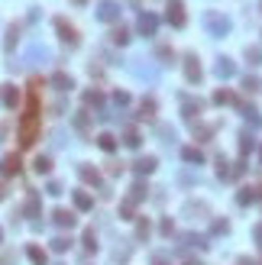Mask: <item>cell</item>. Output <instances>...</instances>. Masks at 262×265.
I'll use <instances>...</instances> for the list:
<instances>
[{"mask_svg": "<svg viewBox=\"0 0 262 265\" xmlns=\"http://www.w3.org/2000/svg\"><path fill=\"white\" fill-rule=\"evenodd\" d=\"M146 197V184L139 181V184H133V201H143Z\"/></svg>", "mask_w": 262, "mask_h": 265, "instance_id": "cell-37", "label": "cell"}, {"mask_svg": "<svg viewBox=\"0 0 262 265\" xmlns=\"http://www.w3.org/2000/svg\"><path fill=\"white\" fill-rule=\"evenodd\" d=\"M249 201H256V191H252V188H243V191H240V204H249Z\"/></svg>", "mask_w": 262, "mask_h": 265, "instance_id": "cell-34", "label": "cell"}, {"mask_svg": "<svg viewBox=\"0 0 262 265\" xmlns=\"http://www.w3.org/2000/svg\"><path fill=\"white\" fill-rule=\"evenodd\" d=\"M181 155H185V162H191V165H201V162H204V155H201V149H194V146H188V149H185V152H181Z\"/></svg>", "mask_w": 262, "mask_h": 265, "instance_id": "cell-24", "label": "cell"}, {"mask_svg": "<svg viewBox=\"0 0 262 265\" xmlns=\"http://www.w3.org/2000/svg\"><path fill=\"white\" fill-rule=\"evenodd\" d=\"M36 136H39V97H36V91H32L29 101H26V113L20 120V146L29 149L32 143H36Z\"/></svg>", "mask_w": 262, "mask_h": 265, "instance_id": "cell-1", "label": "cell"}, {"mask_svg": "<svg viewBox=\"0 0 262 265\" xmlns=\"http://www.w3.org/2000/svg\"><path fill=\"white\" fill-rule=\"evenodd\" d=\"M52 84H55L58 91H72V87H75L72 75H65V72H55V75H52Z\"/></svg>", "mask_w": 262, "mask_h": 265, "instance_id": "cell-9", "label": "cell"}, {"mask_svg": "<svg viewBox=\"0 0 262 265\" xmlns=\"http://www.w3.org/2000/svg\"><path fill=\"white\" fill-rule=\"evenodd\" d=\"M75 4H78V7H84V4H87V0H75Z\"/></svg>", "mask_w": 262, "mask_h": 265, "instance_id": "cell-43", "label": "cell"}, {"mask_svg": "<svg viewBox=\"0 0 262 265\" xmlns=\"http://www.w3.org/2000/svg\"><path fill=\"white\" fill-rule=\"evenodd\" d=\"M113 101L123 107V104H129V94H126V91H117V94H113Z\"/></svg>", "mask_w": 262, "mask_h": 265, "instance_id": "cell-39", "label": "cell"}, {"mask_svg": "<svg viewBox=\"0 0 262 265\" xmlns=\"http://www.w3.org/2000/svg\"><path fill=\"white\" fill-rule=\"evenodd\" d=\"M78 175H81V181H87V184H101V172L91 169V165H81V169H78Z\"/></svg>", "mask_w": 262, "mask_h": 265, "instance_id": "cell-11", "label": "cell"}, {"mask_svg": "<svg viewBox=\"0 0 262 265\" xmlns=\"http://www.w3.org/2000/svg\"><path fill=\"white\" fill-rule=\"evenodd\" d=\"M16 39H20V23H13L10 29H7V39H4V49L7 52H13V46H16Z\"/></svg>", "mask_w": 262, "mask_h": 265, "instance_id": "cell-19", "label": "cell"}, {"mask_svg": "<svg viewBox=\"0 0 262 265\" xmlns=\"http://www.w3.org/2000/svg\"><path fill=\"white\" fill-rule=\"evenodd\" d=\"M201 110H204V104H201V101H185V107H181V113H185L188 120L201 117Z\"/></svg>", "mask_w": 262, "mask_h": 265, "instance_id": "cell-16", "label": "cell"}, {"mask_svg": "<svg viewBox=\"0 0 262 265\" xmlns=\"http://www.w3.org/2000/svg\"><path fill=\"white\" fill-rule=\"evenodd\" d=\"M155 265H162V259H159V262H155Z\"/></svg>", "mask_w": 262, "mask_h": 265, "instance_id": "cell-45", "label": "cell"}, {"mask_svg": "<svg viewBox=\"0 0 262 265\" xmlns=\"http://www.w3.org/2000/svg\"><path fill=\"white\" fill-rule=\"evenodd\" d=\"M84 246H87V249H97V240H94V229H87V233H84Z\"/></svg>", "mask_w": 262, "mask_h": 265, "instance_id": "cell-38", "label": "cell"}, {"mask_svg": "<svg viewBox=\"0 0 262 265\" xmlns=\"http://www.w3.org/2000/svg\"><path fill=\"white\" fill-rule=\"evenodd\" d=\"M84 104H87V107H101V104H104V94H101V91H84Z\"/></svg>", "mask_w": 262, "mask_h": 265, "instance_id": "cell-27", "label": "cell"}, {"mask_svg": "<svg viewBox=\"0 0 262 265\" xmlns=\"http://www.w3.org/2000/svg\"><path fill=\"white\" fill-rule=\"evenodd\" d=\"M214 72H217V78H233V75H237V68H233V61H230V58H220Z\"/></svg>", "mask_w": 262, "mask_h": 265, "instance_id": "cell-13", "label": "cell"}, {"mask_svg": "<svg viewBox=\"0 0 262 265\" xmlns=\"http://www.w3.org/2000/svg\"><path fill=\"white\" fill-rule=\"evenodd\" d=\"M97 16L104 23H113V20H120V4H113V0H104V4L97 7Z\"/></svg>", "mask_w": 262, "mask_h": 265, "instance_id": "cell-7", "label": "cell"}, {"mask_svg": "<svg viewBox=\"0 0 262 265\" xmlns=\"http://www.w3.org/2000/svg\"><path fill=\"white\" fill-rule=\"evenodd\" d=\"M0 240H4V229H0Z\"/></svg>", "mask_w": 262, "mask_h": 265, "instance_id": "cell-44", "label": "cell"}, {"mask_svg": "<svg viewBox=\"0 0 262 265\" xmlns=\"http://www.w3.org/2000/svg\"><path fill=\"white\" fill-rule=\"evenodd\" d=\"M188 265H194V262H188Z\"/></svg>", "mask_w": 262, "mask_h": 265, "instance_id": "cell-47", "label": "cell"}, {"mask_svg": "<svg viewBox=\"0 0 262 265\" xmlns=\"http://www.w3.org/2000/svg\"><path fill=\"white\" fill-rule=\"evenodd\" d=\"M256 240H259V246H262V226H259V229H256Z\"/></svg>", "mask_w": 262, "mask_h": 265, "instance_id": "cell-42", "label": "cell"}, {"mask_svg": "<svg viewBox=\"0 0 262 265\" xmlns=\"http://www.w3.org/2000/svg\"><path fill=\"white\" fill-rule=\"evenodd\" d=\"M26 214H39V194H29V201H26Z\"/></svg>", "mask_w": 262, "mask_h": 265, "instance_id": "cell-32", "label": "cell"}, {"mask_svg": "<svg viewBox=\"0 0 262 265\" xmlns=\"http://www.w3.org/2000/svg\"><path fill=\"white\" fill-rule=\"evenodd\" d=\"M32 172H36V175H49V172H52V158H49V155H36Z\"/></svg>", "mask_w": 262, "mask_h": 265, "instance_id": "cell-17", "label": "cell"}, {"mask_svg": "<svg viewBox=\"0 0 262 265\" xmlns=\"http://www.w3.org/2000/svg\"><path fill=\"white\" fill-rule=\"evenodd\" d=\"M4 197H7V184L0 181V201H4Z\"/></svg>", "mask_w": 262, "mask_h": 265, "instance_id": "cell-41", "label": "cell"}, {"mask_svg": "<svg viewBox=\"0 0 262 265\" xmlns=\"http://www.w3.org/2000/svg\"><path fill=\"white\" fill-rule=\"evenodd\" d=\"M152 117H155V101L146 97V101L139 104V120H152Z\"/></svg>", "mask_w": 262, "mask_h": 265, "instance_id": "cell-18", "label": "cell"}, {"mask_svg": "<svg viewBox=\"0 0 262 265\" xmlns=\"http://www.w3.org/2000/svg\"><path fill=\"white\" fill-rule=\"evenodd\" d=\"M75 126L81 129V132H87V113H84V110H81V113H78V117H75Z\"/></svg>", "mask_w": 262, "mask_h": 265, "instance_id": "cell-36", "label": "cell"}, {"mask_svg": "<svg viewBox=\"0 0 262 265\" xmlns=\"http://www.w3.org/2000/svg\"><path fill=\"white\" fill-rule=\"evenodd\" d=\"M52 220H55L58 226H68V229L75 226V214H72V210H55V214H52Z\"/></svg>", "mask_w": 262, "mask_h": 265, "instance_id": "cell-15", "label": "cell"}, {"mask_svg": "<svg viewBox=\"0 0 262 265\" xmlns=\"http://www.w3.org/2000/svg\"><path fill=\"white\" fill-rule=\"evenodd\" d=\"M123 143L129 146V149H139V143H143V136H139L136 129H126V136H123Z\"/></svg>", "mask_w": 262, "mask_h": 265, "instance_id": "cell-29", "label": "cell"}, {"mask_svg": "<svg viewBox=\"0 0 262 265\" xmlns=\"http://www.w3.org/2000/svg\"><path fill=\"white\" fill-rule=\"evenodd\" d=\"M120 214H123V220H133V207L123 204V210H120Z\"/></svg>", "mask_w": 262, "mask_h": 265, "instance_id": "cell-40", "label": "cell"}, {"mask_svg": "<svg viewBox=\"0 0 262 265\" xmlns=\"http://www.w3.org/2000/svg\"><path fill=\"white\" fill-rule=\"evenodd\" d=\"M155 58H159L162 65H172V61H175V52H172L169 46H159V49H155Z\"/></svg>", "mask_w": 262, "mask_h": 265, "instance_id": "cell-25", "label": "cell"}, {"mask_svg": "<svg viewBox=\"0 0 262 265\" xmlns=\"http://www.w3.org/2000/svg\"><path fill=\"white\" fill-rule=\"evenodd\" d=\"M136 26H139V32H143V36H155V26H159V20H155L152 13H143Z\"/></svg>", "mask_w": 262, "mask_h": 265, "instance_id": "cell-8", "label": "cell"}, {"mask_svg": "<svg viewBox=\"0 0 262 265\" xmlns=\"http://www.w3.org/2000/svg\"><path fill=\"white\" fill-rule=\"evenodd\" d=\"M243 91H246V94H256V91H262V81H259L256 75H246V78H243Z\"/></svg>", "mask_w": 262, "mask_h": 265, "instance_id": "cell-22", "label": "cell"}, {"mask_svg": "<svg viewBox=\"0 0 262 265\" xmlns=\"http://www.w3.org/2000/svg\"><path fill=\"white\" fill-rule=\"evenodd\" d=\"M214 104H220V107H223V104H237V97H233L230 91H217L214 94Z\"/></svg>", "mask_w": 262, "mask_h": 265, "instance_id": "cell-30", "label": "cell"}, {"mask_svg": "<svg viewBox=\"0 0 262 265\" xmlns=\"http://www.w3.org/2000/svg\"><path fill=\"white\" fill-rule=\"evenodd\" d=\"M165 20H169L172 26H185L188 23L185 4H181V0H169V4H165Z\"/></svg>", "mask_w": 262, "mask_h": 265, "instance_id": "cell-4", "label": "cell"}, {"mask_svg": "<svg viewBox=\"0 0 262 265\" xmlns=\"http://www.w3.org/2000/svg\"><path fill=\"white\" fill-rule=\"evenodd\" d=\"M97 146L104 149V152H113V149H117V136H113V132H101V136H97Z\"/></svg>", "mask_w": 262, "mask_h": 265, "instance_id": "cell-20", "label": "cell"}, {"mask_svg": "<svg viewBox=\"0 0 262 265\" xmlns=\"http://www.w3.org/2000/svg\"><path fill=\"white\" fill-rule=\"evenodd\" d=\"M129 39H133V36H129V29H126V26H117V29L110 32V42H113V46H126Z\"/></svg>", "mask_w": 262, "mask_h": 265, "instance_id": "cell-12", "label": "cell"}, {"mask_svg": "<svg viewBox=\"0 0 262 265\" xmlns=\"http://www.w3.org/2000/svg\"><path fill=\"white\" fill-rule=\"evenodd\" d=\"M29 259H32V265H46V249H39V246H29Z\"/></svg>", "mask_w": 262, "mask_h": 265, "instance_id": "cell-28", "label": "cell"}, {"mask_svg": "<svg viewBox=\"0 0 262 265\" xmlns=\"http://www.w3.org/2000/svg\"><path fill=\"white\" fill-rule=\"evenodd\" d=\"M246 61L249 65H262V49L259 46H246Z\"/></svg>", "mask_w": 262, "mask_h": 265, "instance_id": "cell-26", "label": "cell"}, {"mask_svg": "<svg viewBox=\"0 0 262 265\" xmlns=\"http://www.w3.org/2000/svg\"><path fill=\"white\" fill-rule=\"evenodd\" d=\"M0 172L4 175H16L20 172V155H7L4 162H0Z\"/></svg>", "mask_w": 262, "mask_h": 265, "instance_id": "cell-14", "label": "cell"}, {"mask_svg": "<svg viewBox=\"0 0 262 265\" xmlns=\"http://www.w3.org/2000/svg\"><path fill=\"white\" fill-rule=\"evenodd\" d=\"M259 10H262V4H259Z\"/></svg>", "mask_w": 262, "mask_h": 265, "instance_id": "cell-46", "label": "cell"}, {"mask_svg": "<svg viewBox=\"0 0 262 265\" xmlns=\"http://www.w3.org/2000/svg\"><path fill=\"white\" fill-rule=\"evenodd\" d=\"M68 246H72V240H65V236H58V240H52V249H55V252H65Z\"/></svg>", "mask_w": 262, "mask_h": 265, "instance_id": "cell-33", "label": "cell"}, {"mask_svg": "<svg viewBox=\"0 0 262 265\" xmlns=\"http://www.w3.org/2000/svg\"><path fill=\"white\" fill-rule=\"evenodd\" d=\"M185 78H188V84H198L201 78H204V72H201V58L191 52V55H185Z\"/></svg>", "mask_w": 262, "mask_h": 265, "instance_id": "cell-5", "label": "cell"}, {"mask_svg": "<svg viewBox=\"0 0 262 265\" xmlns=\"http://www.w3.org/2000/svg\"><path fill=\"white\" fill-rule=\"evenodd\" d=\"M252 149H256V139H252L249 132H243V136H240V155H249Z\"/></svg>", "mask_w": 262, "mask_h": 265, "instance_id": "cell-23", "label": "cell"}, {"mask_svg": "<svg viewBox=\"0 0 262 265\" xmlns=\"http://www.w3.org/2000/svg\"><path fill=\"white\" fill-rule=\"evenodd\" d=\"M243 113H246V120L252 123V126H259V123H262V117H259V110H256V107H243Z\"/></svg>", "mask_w": 262, "mask_h": 265, "instance_id": "cell-31", "label": "cell"}, {"mask_svg": "<svg viewBox=\"0 0 262 265\" xmlns=\"http://www.w3.org/2000/svg\"><path fill=\"white\" fill-rule=\"evenodd\" d=\"M0 101H4L7 110H16V107H20V87H16V84H4V91H0Z\"/></svg>", "mask_w": 262, "mask_h": 265, "instance_id": "cell-6", "label": "cell"}, {"mask_svg": "<svg viewBox=\"0 0 262 265\" xmlns=\"http://www.w3.org/2000/svg\"><path fill=\"white\" fill-rule=\"evenodd\" d=\"M204 26H207V32H211V36H226V32H230V20H226V16H220V13H204Z\"/></svg>", "mask_w": 262, "mask_h": 265, "instance_id": "cell-2", "label": "cell"}, {"mask_svg": "<svg viewBox=\"0 0 262 265\" xmlns=\"http://www.w3.org/2000/svg\"><path fill=\"white\" fill-rule=\"evenodd\" d=\"M133 169H136V175H152V172H155V158H152V155L136 158V165H133Z\"/></svg>", "mask_w": 262, "mask_h": 265, "instance_id": "cell-10", "label": "cell"}, {"mask_svg": "<svg viewBox=\"0 0 262 265\" xmlns=\"http://www.w3.org/2000/svg\"><path fill=\"white\" fill-rule=\"evenodd\" d=\"M75 204H78V210H91L94 207V197L87 191H75Z\"/></svg>", "mask_w": 262, "mask_h": 265, "instance_id": "cell-21", "label": "cell"}, {"mask_svg": "<svg viewBox=\"0 0 262 265\" xmlns=\"http://www.w3.org/2000/svg\"><path fill=\"white\" fill-rule=\"evenodd\" d=\"M214 129H217V126L211 123V126H201V129H194V136H201V139H211V136H214Z\"/></svg>", "mask_w": 262, "mask_h": 265, "instance_id": "cell-35", "label": "cell"}, {"mask_svg": "<svg viewBox=\"0 0 262 265\" xmlns=\"http://www.w3.org/2000/svg\"><path fill=\"white\" fill-rule=\"evenodd\" d=\"M55 32H58V39H62L65 46H72V49L78 46V42H81V39H78V29L65 20V16H55Z\"/></svg>", "mask_w": 262, "mask_h": 265, "instance_id": "cell-3", "label": "cell"}]
</instances>
